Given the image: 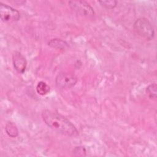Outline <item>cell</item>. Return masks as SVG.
I'll use <instances>...</instances> for the list:
<instances>
[{"label": "cell", "instance_id": "cell-3", "mask_svg": "<svg viewBox=\"0 0 157 157\" xmlns=\"http://www.w3.org/2000/svg\"><path fill=\"white\" fill-rule=\"evenodd\" d=\"M68 4L72 10L82 16L92 17L94 15L93 8L85 1H70Z\"/></svg>", "mask_w": 157, "mask_h": 157}, {"label": "cell", "instance_id": "cell-8", "mask_svg": "<svg viewBox=\"0 0 157 157\" xmlns=\"http://www.w3.org/2000/svg\"><path fill=\"white\" fill-rule=\"evenodd\" d=\"M5 131L7 134L10 137H16L18 135V130L16 124L12 122L8 121L5 126Z\"/></svg>", "mask_w": 157, "mask_h": 157}, {"label": "cell", "instance_id": "cell-2", "mask_svg": "<svg viewBox=\"0 0 157 157\" xmlns=\"http://www.w3.org/2000/svg\"><path fill=\"white\" fill-rule=\"evenodd\" d=\"M133 29L139 36L147 40H151L155 36L154 28L146 18L137 19L134 23Z\"/></svg>", "mask_w": 157, "mask_h": 157}, {"label": "cell", "instance_id": "cell-9", "mask_svg": "<svg viewBox=\"0 0 157 157\" xmlns=\"http://www.w3.org/2000/svg\"><path fill=\"white\" fill-rule=\"evenodd\" d=\"M50 87L49 85H48L45 82L43 81L39 82L36 86V91L41 96L48 94L50 92Z\"/></svg>", "mask_w": 157, "mask_h": 157}, {"label": "cell", "instance_id": "cell-11", "mask_svg": "<svg viewBox=\"0 0 157 157\" xmlns=\"http://www.w3.org/2000/svg\"><path fill=\"white\" fill-rule=\"evenodd\" d=\"M99 4L107 9H114L117 5V1L115 0H106V1H99Z\"/></svg>", "mask_w": 157, "mask_h": 157}, {"label": "cell", "instance_id": "cell-6", "mask_svg": "<svg viewBox=\"0 0 157 157\" xmlns=\"http://www.w3.org/2000/svg\"><path fill=\"white\" fill-rule=\"evenodd\" d=\"M12 63L14 69L20 74H23L27 66L25 57L19 52L15 51L12 55Z\"/></svg>", "mask_w": 157, "mask_h": 157}, {"label": "cell", "instance_id": "cell-1", "mask_svg": "<svg viewBox=\"0 0 157 157\" xmlns=\"http://www.w3.org/2000/svg\"><path fill=\"white\" fill-rule=\"evenodd\" d=\"M41 115L45 124L52 130L69 137L78 135L75 125L60 113L46 109L42 111Z\"/></svg>", "mask_w": 157, "mask_h": 157}, {"label": "cell", "instance_id": "cell-5", "mask_svg": "<svg viewBox=\"0 0 157 157\" xmlns=\"http://www.w3.org/2000/svg\"><path fill=\"white\" fill-rule=\"evenodd\" d=\"M77 82L75 75L69 73L60 72L55 78L56 86L60 89H71Z\"/></svg>", "mask_w": 157, "mask_h": 157}, {"label": "cell", "instance_id": "cell-4", "mask_svg": "<svg viewBox=\"0 0 157 157\" xmlns=\"http://www.w3.org/2000/svg\"><path fill=\"white\" fill-rule=\"evenodd\" d=\"M0 17L4 23H13L20 18V12L12 7L0 2Z\"/></svg>", "mask_w": 157, "mask_h": 157}, {"label": "cell", "instance_id": "cell-10", "mask_svg": "<svg viewBox=\"0 0 157 157\" xmlns=\"http://www.w3.org/2000/svg\"><path fill=\"white\" fill-rule=\"evenodd\" d=\"M156 89L157 85L155 83L150 84L146 88V93L151 99H155L156 98Z\"/></svg>", "mask_w": 157, "mask_h": 157}, {"label": "cell", "instance_id": "cell-12", "mask_svg": "<svg viewBox=\"0 0 157 157\" xmlns=\"http://www.w3.org/2000/svg\"><path fill=\"white\" fill-rule=\"evenodd\" d=\"M72 153L75 156H85L86 155V150L83 146H77L73 149Z\"/></svg>", "mask_w": 157, "mask_h": 157}, {"label": "cell", "instance_id": "cell-7", "mask_svg": "<svg viewBox=\"0 0 157 157\" xmlns=\"http://www.w3.org/2000/svg\"><path fill=\"white\" fill-rule=\"evenodd\" d=\"M48 45L53 48L59 50H64L68 47V44L66 41L56 38L50 40L48 42Z\"/></svg>", "mask_w": 157, "mask_h": 157}]
</instances>
